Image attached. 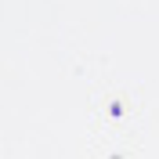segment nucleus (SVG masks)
I'll return each mask as SVG.
<instances>
[]
</instances>
